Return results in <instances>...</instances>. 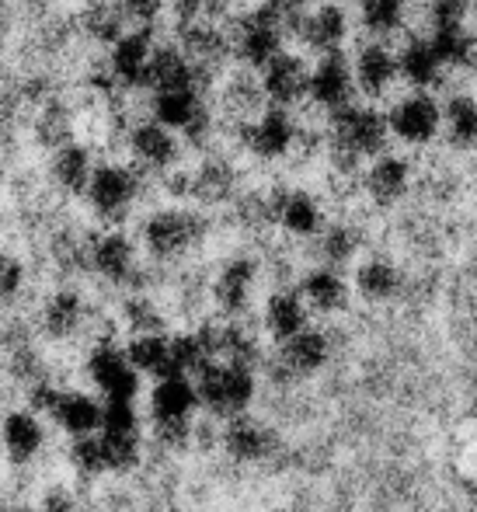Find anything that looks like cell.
I'll use <instances>...</instances> for the list:
<instances>
[{
	"instance_id": "6da1fadb",
	"label": "cell",
	"mask_w": 477,
	"mask_h": 512,
	"mask_svg": "<svg viewBox=\"0 0 477 512\" xmlns=\"http://www.w3.org/2000/svg\"><path fill=\"white\" fill-rule=\"evenodd\" d=\"M390 122L387 112L377 105H345L328 115V133H324V154H328L331 168L338 175H356L363 161H373L377 154L387 150Z\"/></svg>"
},
{
	"instance_id": "7a4b0ae2",
	"label": "cell",
	"mask_w": 477,
	"mask_h": 512,
	"mask_svg": "<svg viewBox=\"0 0 477 512\" xmlns=\"http://www.w3.org/2000/svg\"><path fill=\"white\" fill-rule=\"evenodd\" d=\"M307 7L289 0H265L244 11L230 28V56L251 70H262L276 53L286 49V35L296 32Z\"/></svg>"
},
{
	"instance_id": "3957f363",
	"label": "cell",
	"mask_w": 477,
	"mask_h": 512,
	"mask_svg": "<svg viewBox=\"0 0 477 512\" xmlns=\"http://www.w3.org/2000/svg\"><path fill=\"white\" fill-rule=\"evenodd\" d=\"M199 408V391L192 377L168 373L157 377V387L150 394V418H154V436L164 446H185L192 436V415Z\"/></svg>"
},
{
	"instance_id": "277c9868",
	"label": "cell",
	"mask_w": 477,
	"mask_h": 512,
	"mask_svg": "<svg viewBox=\"0 0 477 512\" xmlns=\"http://www.w3.org/2000/svg\"><path fill=\"white\" fill-rule=\"evenodd\" d=\"M206 237V220H202L195 209L185 206H164L143 220L140 241L147 248L150 258L157 262H178L185 258L195 244Z\"/></svg>"
},
{
	"instance_id": "5b68a950",
	"label": "cell",
	"mask_w": 477,
	"mask_h": 512,
	"mask_svg": "<svg viewBox=\"0 0 477 512\" xmlns=\"http://www.w3.org/2000/svg\"><path fill=\"white\" fill-rule=\"evenodd\" d=\"M199 408H206L216 418L244 415L255 401V370L227 359H213L206 370L195 377Z\"/></svg>"
},
{
	"instance_id": "8992f818",
	"label": "cell",
	"mask_w": 477,
	"mask_h": 512,
	"mask_svg": "<svg viewBox=\"0 0 477 512\" xmlns=\"http://www.w3.org/2000/svg\"><path fill=\"white\" fill-rule=\"evenodd\" d=\"M143 175H147V171H140L136 164L101 161L95 164V175H91V185H88V192H84V199L95 209L98 220L122 223L133 213V206L140 203Z\"/></svg>"
},
{
	"instance_id": "52a82bcc",
	"label": "cell",
	"mask_w": 477,
	"mask_h": 512,
	"mask_svg": "<svg viewBox=\"0 0 477 512\" xmlns=\"http://www.w3.org/2000/svg\"><path fill=\"white\" fill-rule=\"evenodd\" d=\"M296 136H300V126H296L293 112L283 105L258 108L251 119H244L237 126L241 147L258 161H283L296 150Z\"/></svg>"
},
{
	"instance_id": "ba28073f",
	"label": "cell",
	"mask_w": 477,
	"mask_h": 512,
	"mask_svg": "<svg viewBox=\"0 0 477 512\" xmlns=\"http://www.w3.org/2000/svg\"><path fill=\"white\" fill-rule=\"evenodd\" d=\"M387 122H390V136L401 140L404 147H425L443 129V108H439V102L429 91L411 88V95L397 98L387 108Z\"/></svg>"
},
{
	"instance_id": "9c48e42d",
	"label": "cell",
	"mask_w": 477,
	"mask_h": 512,
	"mask_svg": "<svg viewBox=\"0 0 477 512\" xmlns=\"http://www.w3.org/2000/svg\"><path fill=\"white\" fill-rule=\"evenodd\" d=\"M359 95L356 88V70L352 60L338 49V53H324L317 56V63L310 67V91L307 102L314 108H321L324 115L338 112V108L352 105Z\"/></svg>"
},
{
	"instance_id": "30bf717a",
	"label": "cell",
	"mask_w": 477,
	"mask_h": 512,
	"mask_svg": "<svg viewBox=\"0 0 477 512\" xmlns=\"http://www.w3.org/2000/svg\"><path fill=\"white\" fill-rule=\"evenodd\" d=\"M328 359H331L328 335L307 324L303 331H296V335H289L279 342V352L269 363V373L279 380V384H289V380L314 377L317 370L328 366Z\"/></svg>"
},
{
	"instance_id": "8fae6325",
	"label": "cell",
	"mask_w": 477,
	"mask_h": 512,
	"mask_svg": "<svg viewBox=\"0 0 477 512\" xmlns=\"http://www.w3.org/2000/svg\"><path fill=\"white\" fill-rule=\"evenodd\" d=\"M154 28H126L119 39L108 49V74L119 88L126 91H143L147 88V70L150 56H154Z\"/></svg>"
},
{
	"instance_id": "7c38bea8",
	"label": "cell",
	"mask_w": 477,
	"mask_h": 512,
	"mask_svg": "<svg viewBox=\"0 0 477 512\" xmlns=\"http://www.w3.org/2000/svg\"><path fill=\"white\" fill-rule=\"evenodd\" d=\"M88 265L112 286H136V279H140V255H136L133 237L112 227L91 237Z\"/></svg>"
},
{
	"instance_id": "4fadbf2b",
	"label": "cell",
	"mask_w": 477,
	"mask_h": 512,
	"mask_svg": "<svg viewBox=\"0 0 477 512\" xmlns=\"http://www.w3.org/2000/svg\"><path fill=\"white\" fill-rule=\"evenodd\" d=\"M126 143H129L133 164L140 171H147V175H164V171H171L178 164V154H182L178 133L157 119L136 122V126L129 129Z\"/></svg>"
},
{
	"instance_id": "5bb4252c",
	"label": "cell",
	"mask_w": 477,
	"mask_h": 512,
	"mask_svg": "<svg viewBox=\"0 0 477 512\" xmlns=\"http://www.w3.org/2000/svg\"><path fill=\"white\" fill-rule=\"evenodd\" d=\"M258 84H262V95L269 105L293 108L310 91V63L293 49H283L258 70Z\"/></svg>"
},
{
	"instance_id": "9a60e30c",
	"label": "cell",
	"mask_w": 477,
	"mask_h": 512,
	"mask_svg": "<svg viewBox=\"0 0 477 512\" xmlns=\"http://www.w3.org/2000/svg\"><path fill=\"white\" fill-rule=\"evenodd\" d=\"M88 377L95 380L101 398H136L140 391V370L129 363L126 349H119L112 338H101L88 352Z\"/></svg>"
},
{
	"instance_id": "2e32d148",
	"label": "cell",
	"mask_w": 477,
	"mask_h": 512,
	"mask_svg": "<svg viewBox=\"0 0 477 512\" xmlns=\"http://www.w3.org/2000/svg\"><path fill=\"white\" fill-rule=\"evenodd\" d=\"M269 213H272V223H279L289 237H300V241H314L324 230V206H321V199L307 189L272 192Z\"/></svg>"
},
{
	"instance_id": "e0dca14e",
	"label": "cell",
	"mask_w": 477,
	"mask_h": 512,
	"mask_svg": "<svg viewBox=\"0 0 477 512\" xmlns=\"http://www.w3.org/2000/svg\"><path fill=\"white\" fill-rule=\"evenodd\" d=\"M293 35L314 56L338 53V49H345V39H349V14H345V7L335 4V0H324V4L303 11Z\"/></svg>"
},
{
	"instance_id": "ac0fdd59",
	"label": "cell",
	"mask_w": 477,
	"mask_h": 512,
	"mask_svg": "<svg viewBox=\"0 0 477 512\" xmlns=\"http://www.w3.org/2000/svg\"><path fill=\"white\" fill-rule=\"evenodd\" d=\"M352 70H356V88L366 102L387 98L394 91V84L401 81L397 53L380 39H370L366 46H359V53L352 56Z\"/></svg>"
},
{
	"instance_id": "d6986e66",
	"label": "cell",
	"mask_w": 477,
	"mask_h": 512,
	"mask_svg": "<svg viewBox=\"0 0 477 512\" xmlns=\"http://www.w3.org/2000/svg\"><path fill=\"white\" fill-rule=\"evenodd\" d=\"M258 283V262L248 255H234L220 265L213 279V304L220 307V314L241 317L251 304V293Z\"/></svg>"
},
{
	"instance_id": "ffe728a7",
	"label": "cell",
	"mask_w": 477,
	"mask_h": 512,
	"mask_svg": "<svg viewBox=\"0 0 477 512\" xmlns=\"http://www.w3.org/2000/svg\"><path fill=\"white\" fill-rule=\"evenodd\" d=\"M223 450H227V457L237 460V464H262V460H269L272 453H276V432L244 411V415L227 418Z\"/></svg>"
},
{
	"instance_id": "44dd1931",
	"label": "cell",
	"mask_w": 477,
	"mask_h": 512,
	"mask_svg": "<svg viewBox=\"0 0 477 512\" xmlns=\"http://www.w3.org/2000/svg\"><path fill=\"white\" fill-rule=\"evenodd\" d=\"M411 189V164L397 154H377L363 171V192L373 206H397Z\"/></svg>"
},
{
	"instance_id": "7402d4cb",
	"label": "cell",
	"mask_w": 477,
	"mask_h": 512,
	"mask_svg": "<svg viewBox=\"0 0 477 512\" xmlns=\"http://www.w3.org/2000/svg\"><path fill=\"white\" fill-rule=\"evenodd\" d=\"M206 88L199 67L189 53H185L182 42H157L154 56H150V70H147V88L143 91H164V88Z\"/></svg>"
},
{
	"instance_id": "603a6c76",
	"label": "cell",
	"mask_w": 477,
	"mask_h": 512,
	"mask_svg": "<svg viewBox=\"0 0 477 512\" xmlns=\"http://www.w3.org/2000/svg\"><path fill=\"white\" fill-rule=\"evenodd\" d=\"M95 154H91L88 143L81 140H67L60 147H53V157H49V178L60 192L67 196H84L91 185V175H95Z\"/></svg>"
},
{
	"instance_id": "cb8c5ba5",
	"label": "cell",
	"mask_w": 477,
	"mask_h": 512,
	"mask_svg": "<svg viewBox=\"0 0 477 512\" xmlns=\"http://www.w3.org/2000/svg\"><path fill=\"white\" fill-rule=\"evenodd\" d=\"M397 70H401V81L408 88L429 91L439 84V77L446 74V63L439 60L432 39H408L397 49Z\"/></svg>"
},
{
	"instance_id": "d4e9b609",
	"label": "cell",
	"mask_w": 477,
	"mask_h": 512,
	"mask_svg": "<svg viewBox=\"0 0 477 512\" xmlns=\"http://www.w3.org/2000/svg\"><path fill=\"white\" fill-rule=\"evenodd\" d=\"M0 443H4L7 457L14 464H28V460L39 457L42 443H46V429L39 422V411L32 408H21V411H11L0 425Z\"/></svg>"
},
{
	"instance_id": "484cf974",
	"label": "cell",
	"mask_w": 477,
	"mask_h": 512,
	"mask_svg": "<svg viewBox=\"0 0 477 512\" xmlns=\"http://www.w3.org/2000/svg\"><path fill=\"white\" fill-rule=\"evenodd\" d=\"M296 290H300L307 307L317 310V314H338V310L349 307V283H345L342 269H331V265L310 269Z\"/></svg>"
},
{
	"instance_id": "4316f807",
	"label": "cell",
	"mask_w": 477,
	"mask_h": 512,
	"mask_svg": "<svg viewBox=\"0 0 477 512\" xmlns=\"http://www.w3.org/2000/svg\"><path fill=\"white\" fill-rule=\"evenodd\" d=\"M101 408H105V401H95L91 394L60 391L53 408H49V418H53L63 432H70V436H88V432L101 429Z\"/></svg>"
},
{
	"instance_id": "83f0119b",
	"label": "cell",
	"mask_w": 477,
	"mask_h": 512,
	"mask_svg": "<svg viewBox=\"0 0 477 512\" xmlns=\"http://www.w3.org/2000/svg\"><path fill=\"white\" fill-rule=\"evenodd\" d=\"M88 324V304L77 290H56L42 304V331L49 338H70Z\"/></svg>"
},
{
	"instance_id": "f1b7e54d",
	"label": "cell",
	"mask_w": 477,
	"mask_h": 512,
	"mask_svg": "<svg viewBox=\"0 0 477 512\" xmlns=\"http://www.w3.org/2000/svg\"><path fill=\"white\" fill-rule=\"evenodd\" d=\"M310 324V307L300 297V290H276L265 300V331H269L276 342L296 335Z\"/></svg>"
},
{
	"instance_id": "f546056e",
	"label": "cell",
	"mask_w": 477,
	"mask_h": 512,
	"mask_svg": "<svg viewBox=\"0 0 477 512\" xmlns=\"http://www.w3.org/2000/svg\"><path fill=\"white\" fill-rule=\"evenodd\" d=\"M401 290V272L387 258H366L356 269V293L366 304H387Z\"/></svg>"
},
{
	"instance_id": "4dcf8cb0",
	"label": "cell",
	"mask_w": 477,
	"mask_h": 512,
	"mask_svg": "<svg viewBox=\"0 0 477 512\" xmlns=\"http://www.w3.org/2000/svg\"><path fill=\"white\" fill-rule=\"evenodd\" d=\"M126 356L143 377H168L171 373V338L164 331H140L126 345Z\"/></svg>"
},
{
	"instance_id": "1f68e13d",
	"label": "cell",
	"mask_w": 477,
	"mask_h": 512,
	"mask_svg": "<svg viewBox=\"0 0 477 512\" xmlns=\"http://www.w3.org/2000/svg\"><path fill=\"white\" fill-rule=\"evenodd\" d=\"M317 262L331 265V269H345L363 248V237L352 223H324V230L314 237Z\"/></svg>"
},
{
	"instance_id": "d6a6232c",
	"label": "cell",
	"mask_w": 477,
	"mask_h": 512,
	"mask_svg": "<svg viewBox=\"0 0 477 512\" xmlns=\"http://www.w3.org/2000/svg\"><path fill=\"white\" fill-rule=\"evenodd\" d=\"M213 345H209L206 331H185V335L171 338V373L182 377H199L209 363H213Z\"/></svg>"
},
{
	"instance_id": "836d02e7",
	"label": "cell",
	"mask_w": 477,
	"mask_h": 512,
	"mask_svg": "<svg viewBox=\"0 0 477 512\" xmlns=\"http://www.w3.org/2000/svg\"><path fill=\"white\" fill-rule=\"evenodd\" d=\"M408 0H359V25L370 39H387L404 25Z\"/></svg>"
},
{
	"instance_id": "e575fe53",
	"label": "cell",
	"mask_w": 477,
	"mask_h": 512,
	"mask_svg": "<svg viewBox=\"0 0 477 512\" xmlns=\"http://www.w3.org/2000/svg\"><path fill=\"white\" fill-rule=\"evenodd\" d=\"M443 129L453 147H474L477 143V102L471 95H453L443 105Z\"/></svg>"
},
{
	"instance_id": "d590c367",
	"label": "cell",
	"mask_w": 477,
	"mask_h": 512,
	"mask_svg": "<svg viewBox=\"0 0 477 512\" xmlns=\"http://www.w3.org/2000/svg\"><path fill=\"white\" fill-rule=\"evenodd\" d=\"M126 14H122L119 0H98L95 7L88 11V32L95 35L98 42H105V46H112L115 39H119L122 32H126Z\"/></svg>"
},
{
	"instance_id": "8d00e7d4",
	"label": "cell",
	"mask_w": 477,
	"mask_h": 512,
	"mask_svg": "<svg viewBox=\"0 0 477 512\" xmlns=\"http://www.w3.org/2000/svg\"><path fill=\"white\" fill-rule=\"evenodd\" d=\"M70 464L77 467L81 474H108L105 467V446H101V436L98 432H88V436H74L70 443Z\"/></svg>"
},
{
	"instance_id": "74e56055",
	"label": "cell",
	"mask_w": 477,
	"mask_h": 512,
	"mask_svg": "<svg viewBox=\"0 0 477 512\" xmlns=\"http://www.w3.org/2000/svg\"><path fill=\"white\" fill-rule=\"evenodd\" d=\"M122 317H126V324L133 328V335H140V331H164L161 307H157L147 293H133V297L122 304Z\"/></svg>"
},
{
	"instance_id": "f35d334b",
	"label": "cell",
	"mask_w": 477,
	"mask_h": 512,
	"mask_svg": "<svg viewBox=\"0 0 477 512\" xmlns=\"http://www.w3.org/2000/svg\"><path fill=\"white\" fill-rule=\"evenodd\" d=\"M25 262H21L14 251H0V304L14 300L25 290Z\"/></svg>"
},
{
	"instance_id": "ab89813d",
	"label": "cell",
	"mask_w": 477,
	"mask_h": 512,
	"mask_svg": "<svg viewBox=\"0 0 477 512\" xmlns=\"http://www.w3.org/2000/svg\"><path fill=\"white\" fill-rule=\"evenodd\" d=\"M122 14H126L129 25L136 28H154L157 18L164 14V7H168V0H119Z\"/></svg>"
},
{
	"instance_id": "60d3db41",
	"label": "cell",
	"mask_w": 477,
	"mask_h": 512,
	"mask_svg": "<svg viewBox=\"0 0 477 512\" xmlns=\"http://www.w3.org/2000/svg\"><path fill=\"white\" fill-rule=\"evenodd\" d=\"M216 4L220 0H168L178 28L195 25V21H216Z\"/></svg>"
},
{
	"instance_id": "b9f144b4",
	"label": "cell",
	"mask_w": 477,
	"mask_h": 512,
	"mask_svg": "<svg viewBox=\"0 0 477 512\" xmlns=\"http://www.w3.org/2000/svg\"><path fill=\"white\" fill-rule=\"evenodd\" d=\"M42 512H74V509H70L67 502H49V506L42 509Z\"/></svg>"
},
{
	"instance_id": "7bdbcfd3",
	"label": "cell",
	"mask_w": 477,
	"mask_h": 512,
	"mask_svg": "<svg viewBox=\"0 0 477 512\" xmlns=\"http://www.w3.org/2000/svg\"><path fill=\"white\" fill-rule=\"evenodd\" d=\"M7 512H32V509H7Z\"/></svg>"
}]
</instances>
